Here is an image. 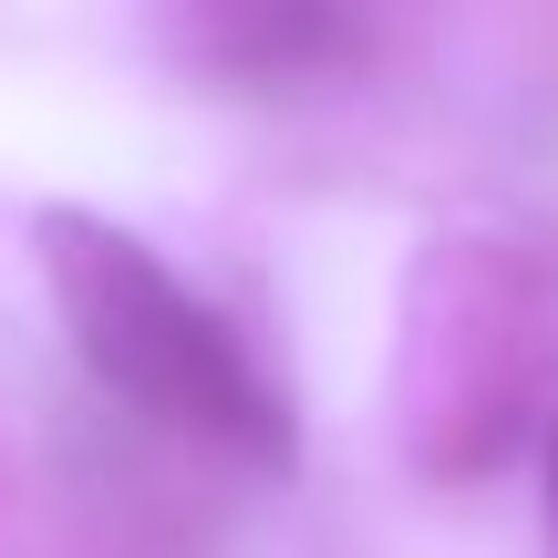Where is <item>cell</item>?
I'll list each match as a JSON object with an SVG mask.
<instances>
[{"label": "cell", "mask_w": 558, "mask_h": 558, "mask_svg": "<svg viewBox=\"0 0 558 558\" xmlns=\"http://www.w3.org/2000/svg\"><path fill=\"white\" fill-rule=\"evenodd\" d=\"M403 0H166L186 73L218 94H259V104H300L331 83L373 73L393 41Z\"/></svg>", "instance_id": "3957f363"}, {"label": "cell", "mask_w": 558, "mask_h": 558, "mask_svg": "<svg viewBox=\"0 0 558 558\" xmlns=\"http://www.w3.org/2000/svg\"><path fill=\"white\" fill-rule=\"evenodd\" d=\"M538 486H548V518H558V414L538 424Z\"/></svg>", "instance_id": "277c9868"}, {"label": "cell", "mask_w": 558, "mask_h": 558, "mask_svg": "<svg viewBox=\"0 0 558 558\" xmlns=\"http://www.w3.org/2000/svg\"><path fill=\"white\" fill-rule=\"evenodd\" d=\"M32 259H41V290H52L73 362L135 424H156V435L197 445L218 465H259V476L300 465V414L279 393V373L156 239L94 218V207H41Z\"/></svg>", "instance_id": "6da1fadb"}, {"label": "cell", "mask_w": 558, "mask_h": 558, "mask_svg": "<svg viewBox=\"0 0 558 558\" xmlns=\"http://www.w3.org/2000/svg\"><path fill=\"white\" fill-rule=\"evenodd\" d=\"M558 311L548 269L497 228H435L403 259L393 311V414L424 486H486L548 424Z\"/></svg>", "instance_id": "7a4b0ae2"}]
</instances>
